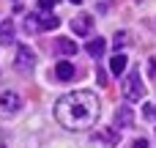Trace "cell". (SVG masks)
I'll return each mask as SVG.
<instances>
[{
	"mask_svg": "<svg viewBox=\"0 0 156 148\" xmlns=\"http://www.w3.org/2000/svg\"><path fill=\"white\" fill-rule=\"evenodd\" d=\"M99 115H101V102L90 91H74V93H66V96H60L55 102V118H58V124L66 126V129H71V132L96 126Z\"/></svg>",
	"mask_w": 156,
	"mask_h": 148,
	"instance_id": "cell-1",
	"label": "cell"
},
{
	"mask_svg": "<svg viewBox=\"0 0 156 148\" xmlns=\"http://www.w3.org/2000/svg\"><path fill=\"white\" fill-rule=\"evenodd\" d=\"M123 96L129 99V102H140L143 96H145V85H143V77H140V71H129L126 74V80H123Z\"/></svg>",
	"mask_w": 156,
	"mask_h": 148,
	"instance_id": "cell-2",
	"label": "cell"
},
{
	"mask_svg": "<svg viewBox=\"0 0 156 148\" xmlns=\"http://www.w3.org/2000/svg\"><path fill=\"white\" fill-rule=\"evenodd\" d=\"M33 63H36V55L30 52V47H16V58H14V66H16V71H22V74H30L33 71Z\"/></svg>",
	"mask_w": 156,
	"mask_h": 148,
	"instance_id": "cell-3",
	"label": "cell"
},
{
	"mask_svg": "<svg viewBox=\"0 0 156 148\" xmlns=\"http://www.w3.org/2000/svg\"><path fill=\"white\" fill-rule=\"evenodd\" d=\"M19 107H22V99H19L14 91H3V93H0V110H3V113H16Z\"/></svg>",
	"mask_w": 156,
	"mask_h": 148,
	"instance_id": "cell-4",
	"label": "cell"
},
{
	"mask_svg": "<svg viewBox=\"0 0 156 148\" xmlns=\"http://www.w3.org/2000/svg\"><path fill=\"white\" fill-rule=\"evenodd\" d=\"M90 27H93L90 14H77V16L71 19V30H74L77 36H88V33H90Z\"/></svg>",
	"mask_w": 156,
	"mask_h": 148,
	"instance_id": "cell-5",
	"label": "cell"
},
{
	"mask_svg": "<svg viewBox=\"0 0 156 148\" xmlns=\"http://www.w3.org/2000/svg\"><path fill=\"white\" fill-rule=\"evenodd\" d=\"M74 71H77V69H74V63H71V60H60V63L55 66V77H58V80H63V82L74 80Z\"/></svg>",
	"mask_w": 156,
	"mask_h": 148,
	"instance_id": "cell-6",
	"label": "cell"
},
{
	"mask_svg": "<svg viewBox=\"0 0 156 148\" xmlns=\"http://www.w3.org/2000/svg\"><path fill=\"white\" fill-rule=\"evenodd\" d=\"M132 121H134L132 107H121V110L115 113V129H126V126H132Z\"/></svg>",
	"mask_w": 156,
	"mask_h": 148,
	"instance_id": "cell-7",
	"label": "cell"
},
{
	"mask_svg": "<svg viewBox=\"0 0 156 148\" xmlns=\"http://www.w3.org/2000/svg\"><path fill=\"white\" fill-rule=\"evenodd\" d=\"M104 49H107V41H104L101 36H96L93 41H88V55H90V58H96V60H99V58L104 55Z\"/></svg>",
	"mask_w": 156,
	"mask_h": 148,
	"instance_id": "cell-8",
	"label": "cell"
},
{
	"mask_svg": "<svg viewBox=\"0 0 156 148\" xmlns=\"http://www.w3.org/2000/svg\"><path fill=\"white\" fill-rule=\"evenodd\" d=\"M126 63H129V60H126V55H123V52H115V55H112V60H110V71L118 77V74H123V71H126Z\"/></svg>",
	"mask_w": 156,
	"mask_h": 148,
	"instance_id": "cell-9",
	"label": "cell"
},
{
	"mask_svg": "<svg viewBox=\"0 0 156 148\" xmlns=\"http://www.w3.org/2000/svg\"><path fill=\"white\" fill-rule=\"evenodd\" d=\"M55 49H58L60 55H74V52H77V41H71V38H58V41H55Z\"/></svg>",
	"mask_w": 156,
	"mask_h": 148,
	"instance_id": "cell-10",
	"label": "cell"
},
{
	"mask_svg": "<svg viewBox=\"0 0 156 148\" xmlns=\"http://www.w3.org/2000/svg\"><path fill=\"white\" fill-rule=\"evenodd\" d=\"M38 22H41V30H49V27L55 30V27L60 25V19H58V16H52V14H47V16H38Z\"/></svg>",
	"mask_w": 156,
	"mask_h": 148,
	"instance_id": "cell-11",
	"label": "cell"
},
{
	"mask_svg": "<svg viewBox=\"0 0 156 148\" xmlns=\"http://www.w3.org/2000/svg\"><path fill=\"white\" fill-rule=\"evenodd\" d=\"M25 30H27V33H36V30H41V22H38V14H30V16L25 19Z\"/></svg>",
	"mask_w": 156,
	"mask_h": 148,
	"instance_id": "cell-12",
	"label": "cell"
},
{
	"mask_svg": "<svg viewBox=\"0 0 156 148\" xmlns=\"http://www.w3.org/2000/svg\"><path fill=\"white\" fill-rule=\"evenodd\" d=\"M0 36H3V44H11V41H14V25L5 22V25L0 27Z\"/></svg>",
	"mask_w": 156,
	"mask_h": 148,
	"instance_id": "cell-13",
	"label": "cell"
},
{
	"mask_svg": "<svg viewBox=\"0 0 156 148\" xmlns=\"http://www.w3.org/2000/svg\"><path fill=\"white\" fill-rule=\"evenodd\" d=\"M112 44H115V49L126 47V44H129V33H126V30H118V33H115V38H112Z\"/></svg>",
	"mask_w": 156,
	"mask_h": 148,
	"instance_id": "cell-14",
	"label": "cell"
},
{
	"mask_svg": "<svg viewBox=\"0 0 156 148\" xmlns=\"http://www.w3.org/2000/svg\"><path fill=\"white\" fill-rule=\"evenodd\" d=\"M143 115L151 118V121H156V104H145V107H143Z\"/></svg>",
	"mask_w": 156,
	"mask_h": 148,
	"instance_id": "cell-15",
	"label": "cell"
},
{
	"mask_svg": "<svg viewBox=\"0 0 156 148\" xmlns=\"http://www.w3.org/2000/svg\"><path fill=\"white\" fill-rule=\"evenodd\" d=\"M52 5H55V0H38V8H41V11H49Z\"/></svg>",
	"mask_w": 156,
	"mask_h": 148,
	"instance_id": "cell-16",
	"label": "cell"
},
{
	"mask_svg": "<svg viewBox=\"0 0 156 148\" xmlns=\"http://www.w3.org/2000/svg\"><path fill=\"white\" fill-rule=\"evenodd\" d=\"M132 148H148V140H145V137H140V140H134V143H132Z\"/></svg>",
	"mask_w": 156,
	"mask_h": 148,
	"instance_id": "cell-17",
	"label": "cell"
},
{
	"mask_svg": "<svg viewBox=\"0 0 156 148\" xmlns=\"http://www.w3.org/2000/svg\"><path fill=\"white\" fill-rule=\"evenodd\" d=\"M96 80H99V85H104V82H107V74L99 69V71H96Z\"/></svg>",
	"mask_w": 156,
	"mask_h": 148,
	"instance_id": "cell-18",
	"label": "cell"
},
{
	"mask_svg": "<svg viewBox=\"0 0 156 148\" xmlns=\"http://www.w3.org/2000/svg\"><path fill=\"white\" fill-rule=\"evenodd\" d=\"M148 66H151V74H154V80H156V60H148Z\"/></svg>",
	"mask_w": 156,
	"mask_h": 148,
	"instance_id": "cell-19",
	"label": "cell"
},
{
	"mask_svg": "<svg viewBox=\"0 0 156 148\" xmlns=\"http://www.w3.org/2000/svg\"><path fill=\"white\" fill-rule=\"evenodd\" d=\"M71 3H82V0H71Z\"/></svg>",
	"mask_w": 156,
	"mask_h": 148,
	"instance_id": "cell-20",
	"label": "cell"
},
{
	"mask_svg": "<svg viewBox=\"0 0 156 148\" xmlns=\"http://www.w3.org/2000/svg\"><path fill=\"white\" fill-rule=\"evenodd\" d=\"M0 148H3V146H0Z\"/></svg>",
	"mask_w": 156,
	"mask_h": 148,
	"instance_id": "cell-21",
	"label": "cell"
}]
</instances>
